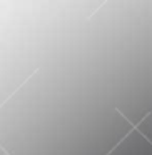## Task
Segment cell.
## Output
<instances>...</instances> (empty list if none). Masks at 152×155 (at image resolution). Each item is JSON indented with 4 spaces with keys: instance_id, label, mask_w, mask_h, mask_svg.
Returning <instances> with one entry per match:
<instances>
[]
</instances>
